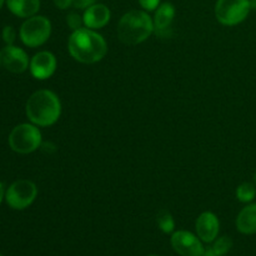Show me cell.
Segmentation results:
<instances>
[{"label":"cell","mask_w":256,"mask_h":256,"mask_svg":"<svg viewBox=\"0 0 256 256\" xmlns=\"http://www.w3.org/2000/svg\"><path fill=\"white\" fill-rule=\"evenodd\" d=\"M232 242L230 238L228 236H222L219 239H215L214 245H212V249L219 256H222L229 252V250L232 249Z\"/></svg>","instance_id":"ac0fdd59"},{"label":"cell","mask_w":256,"mask_h":256,"mask_svg":"<svg viewBox=\"0 0 256 256\" xmlns=\"http://www.w3.org/2000/svg\"><path fill=\"white\" fill-rule=\"evenodd\" d=\"M250 9L249 0H218L215 15L222 25L232 26L244 22Z\"/></svg>","instance_id":"8992f818"},{"label":"cell","mask_w":256,"mask_h":256,"mask_svg":"<svg viewBox=\"0 0 256 256\" xmlns=\"http://www.w3.org/2000/svg\"><path fill=\"white\" fill-rule=\"evenodd\" d=\"M158 225L159 229L162 230L164 234H172L175 229V222L172 215L166 210H162L158 215Z\"/></svg>","instance_id":"e0dca14e"},{"label":"cell","mask_w":256,"mask_h":256,"mask_svg":"<svg viewBox=\"0 0 256 256\" xmlns=\"http://www.w3.org/2000/svg\"><path fill=\"white\" fill-rule=\"evenodd\" d=\"M195 229H196V234L202 242H208V244L214 242L219 234V219L216 215L210 212H202L196 219Z\"/></svg>","instance_id":"8fae6325"},{"label":"cell","mask_w":256,"mask_h":256,"mask_svg":"<svg viewBox=\"0 0 256 256\" xmlns=\"http://www.w3.org/2000/svg\"><path fill=\"white\" fill-rule=\"evenodd\" d=\"M0 62H2V59H0Z\"/></svg>","instance_id":"f546056e"},{"label":"cell","mask_w":256,"mask_h":256,"mask_svg":"<svg viewBox=\"0 0 256 256\" xmlns=\"http://www.w3.org/2000/svg\"><path fill=\"white\" fill-rule=\"evenodd\" d=\"M38 195V188L30 180H16L8 188L5 200L12 209L24 210L34 202Z\"/></svg>","instance_id":"52a82bcc"},{"label":"cell","mask_w":256,"mask_h":256,"mask_svg":"<svg viewBox=\"0 0 256 256\" xmlns=\"http://www.w3.org/2000/svg\"><path fill=\"white\" fill-rule=\"evenodd\" d=\"M0 59L5 69L14 74L24 72L30 65L26 52L15 45H6L0 52Z\"/></svg>","instance_id":"9c48e42d"},{"label":"cell","mask_w":256,"mask_h":256,"mask_svg":"<svg viewBox=\"0 0 256 256\" xmlns=\"http://www.w3.org/2000/svg\"><path fill=\"white\" fill-rule=\"evenodd\" d=\"M66 22L70 29L75 32V30L82 29V25L84 24V19L79 14H76V12H69L66 16Z\"/></svg>","instance_id":"d6986e66"},{"label":"cell","mask_w":256,"mask_h":256,"mask_svg":"<svg viewBox=\"0 0 256 256\" xmlns=\"http://www.w3.org/2000/svg\"><path fill=\"white\" fill-rule=\"evenodd\" d=\"M154 32V22L146 12L132 10L118 24V38L126 45H138Z\"/></svg>","instance_id":"3957f363"},{"label":"cell","mask_w":256,"mask_h":256,"mask_svg":"<svg viewBox=\"0 0 256 256\" xmlns=\"http://www.w3.org/2000/svg\"><path fill=\"white\" fill-rule=\"evenodd\" d=\"M149 256H158V255H149Z\"/></svg>","instance_id":"f1b7e54d"},{"label":"cell","mask_w":256,"mask_h":256,"mask_svg":"<svg viewBox=\"0 0 256 256\" xmlns=\"http://www.w3.org/2000/svg\"><path fill=\"white\" fill-rule=\"evenodd\" d=\"M0 256H2V254H0Z\"/></svg>","instance_id":"4dcf8cb0"},{"label":"cell","mask_w":256,"mask_h":256,"mask_svg":"<svg viewBox=\"0 0 256 256\" xmlns=\"http://www.w3.org/2000/svg\"><path fill=\"white\" fill-rule=\"evenodd\" d=\"M110 10L106 5L104 4H94L85 9L82 19H84V25L88 29H102L109 22Z\"/></svg>","instance_id":"4fadbf2b"},{"label":"cell","mask_w":256,"mask_h":256,"mask_svg":"<svg viewBox=\"0 0 256 256\" xmlns=\"http://www.w3.org/2000/svg\"><path fill=\"white\" fill-rule=\"evenodd\" d=\"M95 4V0H72V5L76 9H88Z\"/></svg>","instance_id":"7402d4cb"},{"label":"cell","mask_w":256,"mask_h":256,"mask_svg":"<svg viewBox=\"0 0 256 256\" xmlns=\"http://www.w3.org/2000/svg\"><path fill=\"white\" fill-rule=\"evenodd\" d=\"M54 4L58 9H68L72 5V0H54Z\"/></svg>","instance_id":"603a6c76"},{"label":"cell","mask_w":256,"mask_h":256,"mask_svg":"<svg viewBox=\"0 0 256 256\" xmlns=\"http://www.w3.org/2000/svg\"><path fill=\"white\" fill-rule=\"evenodd\" d=\"M30 72L35 79L45 80L56 70V59L50 52H40L30 60Z\"/></svg>","instance_id":"30bf717a"},{"label":"cell","mask_w":256,"mask_h":256,"mask_svg":"<svg viewBox=\"0 0 256 256\" xmlns=\"http://www.w3.org/2000/svg\"><path fill=\"white\" fill-rule=\"evenodd\" d=\"M2 4H4V0H0V8L2 6Z\"/></svg>","instance_id":"4316f807"},{"label":"cell","mask_w":256,"mask_h":256,"mask_svg":"<svg viewBox=\"0 0 256 256\" xmlns=\"http://www.w3.org/2000/svg\"><path fill=\"white\" fill-rule=\"evenodd\" d=\"M256 196V188L252 182H242L236 189V198L242 202H250Z\"/></svg>","instance_id":"2e32d148"},{"label":"cell","mask_w":256,"mask_h":256,"mask_svg":"<svg viewBox=\"0 0 256 256\" xmlns=\"http://www.w3.org/2000/svg\"><path fill=\"white\" fill-rule=\"evenodd\" d=\"M15 38H16V32H15L14 28L8 25L2 29V40L5 42V44L12 45L15 42Z\"/></svg>","instance_id":"ffe728a7"},{"label":"cell","mask_w":256,"mask_h":256,"mask_svg":"<svg viewBox=\"0 0 256 256\" xmlns=\"http://www.w3.org/2000/svg\"><path fill=\"white\" fill-rule=\"evenodd\" d=\"M139 2L145 10H148V12H152V10L158 9L160 0H139Z\"/></svg>","instance_id":"44dd1931"},{"label":"cell","mask_w":256,"mask_h":256,"mask_svg":"<svg viewBox=\"0 0 256 256\" xmlns=\"http://www.w3.org/2000/svg\"><path fill=\"white\" fill-rule=\"evenodd\" d=\"M26 116L38 126H50L55 124L62 114V102L55 92L50 90H38L26 102Z\"/></svg>","instance_id":"7a4b0ae2"},{"label":"cell","mask_w":256,"mask_h":256,"mask_svg":"<svg viewBox=\"0 0 256 256\" xmlns=\"http://www.w3.org/2000/svg\"><path fill=\"white\" fill-rule=\"evenodd\" d=\"M202 256H219V255L214 252V249H212V248H206V249L204 250V252H202Z\"/></svg>","instance_id":"cb8c5ba5"},{"label":"cell","mask_w":256,"mask_h":256,"mask_svg":"<svg viewBox=\"0 0 256 256\" xmlns=\"http://www.w3.org/2000/svg\"><path fill=\"white\" fill-rule=\"evenodd\" d=\"M9 145L12 152L30 154L42 145V132L32 124H20L10 132Z\"/></svg>","instance_id":"5b68a950"},{"label":"cell","mask_w":256,"mask_h":256,"mask_svg":"<svg viewBox=\"0 0 256 256\" xmlns=\"http://www.w3.org/2000/svg\"><path fill=\"white\" fill-rule=\"evenodd\" d=\"M2 199H4V186H2V184L0 182V204H2Z\"/></svg>","instance_id":"d4e9b609"},{"label":"cell","mask_w":256,"mask_h":256,"mask_svg":"<svg viewBox=\"0 0 256 256\" xmlns=\"http://www.w3.org/2000/svg\"><path fill=\"white\" fill-rule=\"evenodd\" d=\"M172 246L182 256H202L205 250L199 236L186 230L172 232Z\"/></svg>","instance_id":"ba28073f"},{"label":"cell","mask_w":256,"mask_h":256,"mask_svg":"<svg viewBox=\"0 0 256 256\" xmlns=\"http://www.w3.org/2000/svg\"><path fill=\"white\" fill-rule=\"evenodd\" d=\"M254 182H255V184H256V172H255V174H254Z\"/></svg>","instance_id":"83f0119b"},{"label":"cell","mask_w":256,"mask_h":256,"mask_svg":"<svg viewBox=\"0 0 256 256\" xmlns=\"http://www.w3.org/2000/svg\"><path fill=\"white\" fill-rule=\"evenodd\" d=\"M249 2H250V8L256 10V0H249Z\"/></svg>","instance_id":"484cf974"},{"label":"cell","mask_w":256,"mask_h":256,"mask_svg":"<svg viewBox=\"0 0 256 256\" xmlns=\"http://www.w3.org/2000/svg\"><path fill=\"white\" fill-rule=\"evenodd\" d=\"M175 18V8L170 2L158 6L154 16V32L160 38H168L172 34V22Z\"/></svg>","instance_id":"7c38bea8"},{"label":"cell","mask_w":256,"mask_h":256,"mask_svg":"<svg viewBox=\"0 0 256 256\" xmlns=\"http://www.w3.org/2000/svg\"><path fill=\"white\" fill-rule=\"evenodd\" d=\"M10 12L19 18L34 16L40 9V0H6Z\"/></svg>","instance_id":"9a60e30c"},{"label":"cell","mask_w":256,"mask_h":256,"mask_svg":"<svg viewBox=\"0 0 256 256\" xmlns=\"http://www.w3.org/2000/svg\"><path fill=\"white\" fill-rule=\"evenodd\" d=\"M70 55L82 64H94L106 55V42L94 30L82 28L72 32L68 42Z\"/></svg>","instance_id":"6da1fadb"},{"label":"cell","mask_w":256,"mask_h":256,"mask_svg":"<svg viewBox=\"0 0 256 256\" xmlns=\"http://www.w3.org/2000/svg\"><path fill=\"white\" fill-rule=\"evenodd\" d=\"M236 229L242 234H256V204L245 206L236 218Z\"/></svg>","instance_id":"5bb4252c"},{"label":"cell","mask_w":256,"mask_h":256,"mask_svg":"<svg viewBox=\"0 0 256 256\" xmlns=\"http://www.w3.org/2000/svg\"><path fill=\"white\" fill-rule=\"evenodd\" d=\"M52 34V22L48 18L34 15L25 20L20 26V39L24 45L36 48L48 42Z\"/></svg>","instance_id":"277c9868"}]
</instances>
